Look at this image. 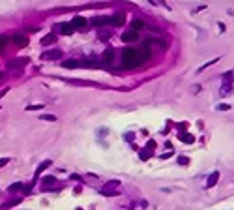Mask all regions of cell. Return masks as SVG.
<instances>
[{"label":"cell","instance_id":"obj_8","mask_svg":"<svg viewBox=\"0 0 234 210\" xmlns=\"http://www.w3.org/2000/svg\"><path fill=\"white\" fill-rule=\"evenodd\" d=\"M84 24H86V19L81 17V15L79 17H73V21H71V27L73 28H81V27H84Z\"/></svg>","mask_w":234,"mask_h":210},{"label":"cell","instance_id":"obj_5","mask_svg":"<svg viewBox=\"0 0 234 210\" xmlns=\"http://www.w3.org/2000/svg\"><path fill=\"white\" fill-rule=\"evenodd\" d=\"M56 30H60L62 34H73V27H71V23H58L56 24Z\"/></svg>","mask_w":234,"mask_h":210},{"label":"cell","instance_id":"obj_9","mask_svg":"<svg viewBox=\"0 0 234 210\" xmlns=\"http://www.w3.org/2000/svg\"><path fill=\"white\" fill-rule=\"evenodd\" d=\"M122 38H124V42H137V39H139V34H137V30H131V32L124 34Z\"/></svg>","mask_w":234,"mask_h":210},{"label":"cell","instance_id":"obj_22","mask_svg":"<svg viewBox=\"0 0 234 210\" xmlns=\"http://www.w3.org/2000/svg\"><path fill=\"white\" fill-rule=\"evenodd\" d=\"M217 109H219V111H228V109H230V105H227V103H219V105H217Z\"/></svg>","mask_w":234,"mask_h":210},{"label":"cell","instance_id":"obj_1","mask_svg":"<svg viewBox=\"0 0 234 210\" xmlns=\"http://www.w3.org/2000/svg\"><path fill=\"white\" fill-rule=\"evenodd\" d=\"M150 53L148 51H137L133 47H128L124 49V53H122V68L128 70V68H135V66L142 64L144 60H148Z\"/></svg>","mask_w":234,"mask_h":210},{"label":"cell","instance_id":"obj_2","mask_svg":"<svg viewBox=\"0 0 234 210\" xmlns=\"http://www.w3.org/2000/svg\"><path fill=\"white\" fill-rule=\"evenodd\" d=\"M26 64H28V58H15V60H11V62L6 64V68L8 70H21Z\"/></svg>","mask_w":234,"mask_h":210},{"label":"cell","instance_id":"obj_25","mask_svg":"<svg viewBox=\"0 0 234 210\" xmlns=\"http://www.w3.org/2000/svg\"><path fill=\"white\" fill-rule=\"evenodd\" d=\"M6 163H9V158H0V167H4Z\"/></svg>","mask_w":234,"mask_h":210},{"label":"cell","instance_id":"obj_6","mask_svg":"<svg viewBox=\"0 0 234 210\" xmlns=\"http://www.w3.org/2000/svg\"><path fill=\"white\" fill-rule=\"evenodd\" d=\"M126 23V17H124V13H116L114 17H111V24H114V27H122V24Z\"/></svg>","mask_w":234,"mask_h":210},{"label":"cell","instance_id":"obj_11","mask_svg":"<svg viewBox=\"0 0 234 210\" xmlns=\"http://www.w3.org/2000/svg\"><path fill=\"white\" fill-rule=\"evenodd\" d=\"M113 58H114V49H107L105 54H103V58H101V62L111 64V60H113Z\"/></svg>","mask_w":234,"mask_h":210},{"label":"cell","instance_id":"obj_15","mask_svg":"<svg viewBox=\"0 0 234 210\" xmlns=\"http://www.w3.org/2000/svg\"><path fill=\"white\" fill-rule=\"evenodd\" d=\"M8 43H9V38H8V36H0V53L6 49Z\"/></svg>","mask_w":234,"mask_h":210},{"label":"cell","instance_id":"obj_19","mask_svg":"<svg viewBox=\"0 0 234 210\" xmlns=\"http://www.w3.org/2000/svg\"><path fill=\"white\" fill-rule=\"evenodd\" d=\"M98 36H99L101 39H107V38L111 36V32H109V30H101V34H98Z\"/></svg>","mask_w":234,"mask_h":210},{"label":"cell","instance_id":"obj_21","mask_svg":"<svg viewBox=\"0 0 234 210\" xmlns=\"http://www.w3.org/2000/svg\"><path fill=\"white\" fill-rule=\"evenodd\" d=\"M21 188H23L21 182H17V184H13V186H9V189H11V191H17V189H21Z\"/></svg>","mask_w":234,"mask_h":210},{"label":"cell","instance_id":"obj_24","mask_svg":"<svg viewBox=\"0 0 234 210\" xmlns=\"http://www.w3.org/2000/svg\"><path fill=\"white\" fill-rule=\"evenodd\" d=\"M28 111H38V109H43V105H30V107H26Z\"/></svg>","mask_w":234,"mask_h":210},{"label":"cell","instance_id":"obj_18","mask_svg":"<svg viewBox=\"0 0 234 210\" xmlns=\"http://www.w3.org/2000/svg\"><path fill=\"white\" fill-rule=\"evenodd\" d=\"M41 120H51V122H56V116H54V115H43V116H41Z\"/></svg>","mask_w":234,"mask_h":210},{"label":"cell","instance_id":"obj_12","mask_svg":"<svg viewBox=\"0 0 234 210\" xmlns=\"http://www.w3.org/2000/svg\"><path fill=\"white\" fill-rule=\"evenodd\" d=\"M92 23L98 24V27H101V24H111V17H96Z\"/></svg>","mask_w":234,"mask_h":210},{"label":"cell","instance_id":"obj_16","mask_svg":"<svg viewBox=\"0 0 234 210\" xmlns=\"http://www.w3.org/2000/svg\"><path fill=\"white\" fill-rule=\"evenodd\" d=\"M230 90H232V86H230V85H225V86L221 88L219 94H221V96H228V94H230Z\"/></svg>","mask_w":234,"mask_h":210},{"label":"cell","instance_id":"obj_10","mask_svg":"<svg viewBox=\"0 0 234 210\" xmlns=\"http://www.w3.org/2000/svg\"><path fill=\"white\" fill-rule=\"evenodd\" d=\"M118 186H120V182H118V180H111V182L107 184V186H105L103 189H101V193H109L111 189H116Z\"/></svg>","mask_w":234,"mask_h":210},{"label":"cell","instance_id":"obj_7","mask_svg":"<svg viewBox=\"0 0 234 210\" xmlns=\"http://www.w3.org/2000/svg\"><path fill=\"white\" fill-rule=\"evenodd\" d=\"M219 180V171H213L210 176H208V182H206V186L208 188H212V186H215V182Z\"/></svg>","mask_w":234,"mask_h":210},{"label":"cell","instance_id":"obj_23","mask_svg":"<svg viewBox=\"0 0 234 210\" xmlns=\"http://www.w3.org/2000/svg\"><path fill=\"white\" fill-rule=\"evenodd\" d=\"M178 163H180V165H187L189 160H187V158H178Z\"/></svg>","mask_w":234,"mask_h":210},{"label":"cell","instance_id":"obj_13","mask_svg":"<svg viewBox=\"0 0 234 210\" xmlns=\"http://www.w3.org/2000/svg\"><path fill=\"white\" fill-rule=\"evenodd\" d=\"M64 68H83V66L79 64V60H68V62H62Z\"/></svg>","mask_w":234,"mask_h":210},{"label":"cell","instance_id":"obj_4","mask_svg":"<svg viewBox=\"0 0 234 210\" xmlns=\"http://www.w3.org/2000/svg\"><path fill=\"white\" fill-rule=\"evenodd\" d=\"M60 56H62V51L53 49V51H45L41 54V60H54V58H60Z\"/></svg>","mask_w":234,"mask_h":210},{"label":"cell","instance_id":"obj_26","mask_svg":"<svg viewBox=\"0 0 234 210\" xmlns=\"http://www.w3.org/2000/svg\"><path fill=\"white\" fill-rule=\"evenodd\" d=\"M4 79V75H2V71H0V81H2Z\"/></svg>","mask_w":234,"mask_h":210},{"label":"cell","instance_id":"obj_20","mask_svg":"<svg viewBox=\"0 0 234 210\" xmlns=\"http://www.w3.org/2000/svg\"><path fill=\"white\" fill-rule=\"evenodd\" d=\"M19 203V199H15V201H9V203H6V204H2L0 208H9V206H13V204H17Z\"/></svg>","mask_w":234,"mask_h":210},{"label":"cell","instance_id":"obj_17","mask_svg":"<svg viewBox=\"0 0 234 210\" xmlns=\"http://www.w3.org/2000/svg\"><path fill=\"white\" fill-rule=\"evenodd\" d=\"M49 165H51V161H49V160H47V161H43V163H41V165H39V167H38V171H36V175H39V173H41V171H43V169H47Z\"/></svg>","mask_w":234,"mask_h":210},{"label":"cell","instance_id":"obj_3","mask_svg":"<svg viewBox=\"0 0 234 210\" xmlns=\"http://www.w3.org/2000/svg\"><path fill=\"white\" fill-rule=\"evenodd\" d=\"M11 42L17 45V47H26V45H28V38H26V36H23V34H13L11 36Z\"/></svg>","mask_w":234,"mask_h":210},{"label":"cell","instance_id":"obj_14","mask_svg":"<svg viewBox=\"0 0 234 210\" xmlns=\"http://www.w3.org/2000/svg\"><path fill=\"white\" fill-rule=\"evenodd\" d=\"M54 39H56V36H54V34H49V36H45V38L41 39V45H49V43H53Z\"/></svg>","mask_w":234,"mask_h":210}]
</instances>
